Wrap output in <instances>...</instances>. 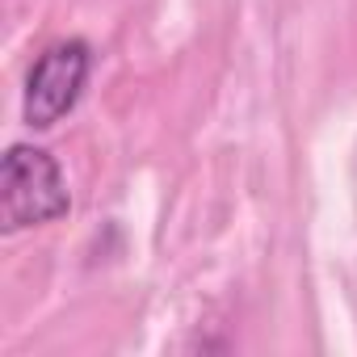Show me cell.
Wrapping results in <instances>:
<instances>
[{
	"mask_svg": "<svg viewBox=\"0 0 357 357\" xmlns=\"http://www.w3.org/2000/svg\"><path fill=\"white\" fill-rule=\"evenodd\" d=\"M68 206L72 198L55 155L30 143H13L5 151V164H0V219H5V231L55 223L68 215Z\"/></svg>",
	"mask_w": 357,
	"mask_h": 357,
	"instance_id": "cell-1",
	"label": "cell"
},
{
	"mask_svg": "<svg viewBox=\"0 0 357 357\" xmlns=\"http://www.w3.org/2000/svg\"><path fill=\"white\" fill-rule=\"evenodd\" d=\"M89 63H93V55L80 38L55 43L51 51H43L26 80V105H22L26 126L47 130L63 114H72V105L80 101V89L89 80Z\"/></svg>",
	"mask_w": 357,
	"mask_h": 357,
	"instance_id": "cell-2",
	"label": "cell"
}]
</instances>
